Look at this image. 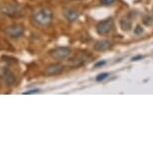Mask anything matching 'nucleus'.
<instances>
[{
    "mask_svg": "<svg viewBox=\"0 0 153 154\" xmlns=\"http://www.w3.org/2000/svg\"><path fill=\"white\" fill-rule=\"evenodd\" d=\"M108 75H109L108 72H102V74H100V75H97L96 80L98 81V82H102V81H104L105 79L108 78Z\"/></svg>",
    "mask_w": 153,
    "mask_h": 154,
    "instance_id": "nucleus-12",
    "label": "nucleus"
},
{
    "mask_svg": "<svg viewBox=\"0 0 153 154\" xmlns=\"http://www.w3.org/2000/svg\"><path fill=\"white\" fill-rule=\"evenodd\" d=\"M106 63V62H99V63H97L96 65H95V68H99V66H104Z\"/></svg>",
    "mask_w": 153,
    "mask_h": 154,
    "instance_id": "nucleus-16",
    "label": "nucleus"
},
{
    "mask_svg": "<svg viewBox=\"0 0 153 154\" xmlns=\"http://www.w3.org/2000/svg\"><path fill=\"white\" fill-rule=\"evenodd\" d=\"M91 60V57L87 54H81L79 56L75 57L73 60L70 62V66L72 68H79L81 66L86 65L89 60Z\"/></svg>",
    "mask_w": 153,
    "mask_h": 154,
    "instance_id": "nucleus-7",
    "label": "nucleus"
},
{
    "mask_svg": "<svg viewBox=\"0 0 153 154\" xmlns=\"http://www.w3.org/2000/svg\"><path fill=\"white\" fill-rule=\"evenodd\" d=\"M39 90H31V91H27V92H24L23 94H35V93H38Z\"/></svg>",
    "mask_w": 153,
    "mask_h": 154,
    "instance_id": "nucleus-15",
    "label": "nucleus"
},
{
    "mask_svg": "<svg viewBox=\"0 0 153 154\" xmlns=\"http://www.w3.org/2000/svg\"><path fill=\"white\" fill-rule=\"evenodd\" d=\"M63 15L65 16V18L70 22H74L79 18V12L77 9L71 7H66L63 9Z\"/></svg>",
    "mask_w": 153,
    "mask_h": 154,
    "instance_id": "nucleus-9",
    "label": "nucleus"
},
{
    "mask_svg": "<svg viewBox=\"0 0 153 154\" xmlns=\"http://www.w3.org/2000/svg\"><path fill=\"white\" fill-rule=\"evenodd\" d=\"M139 59H142L141 56H138V57H132V60H138Z\"/></svg>",
    "mask_w": 153,
    "mask_h": 154,
    "instance_id": "nucleus-17",
    "label": "nucleus"
},
{
    "mask_svg": "<svg viewBox=\"0 0 153 154\" xmlns=\"http://www.w3.org/2000/svg\"><path fill=\"white\" fill-rule=\"evenodd\" d=\"M5 32L8 36L12 37V38H18V37L22 36L24 33V28L20 24H13L8 26L5 29Z\"/></svg>",
    "mask_w": 153,
    "mask_h": 154,
    "instance_id": "nucleus-6",
    "label": "nucleus"
},
{
    "mask_svg": "<svg viewBox=\"0 0 153 154\" xmlns=\"http://www.w3.org/2000/svg\"><path fill=\"white\" fill-rule=\"evenodd\" d=\"M63 66L62 63H50L44 69V74L47 75H60V72H63Z\"/></svg>",
    "mask_w": 153,
    "mask_h": 154,
    "instance_id": "nucleus-8",
    "label": "nucleus"
},
{
    "mask_svg": "<svg viewBox=\"0 0 153 154\" xmlns=\"http://www.w3.org/2000/svg\"><path fill=\"white\" fill-rule=\"evenodd\" d=\"M53 12L45 7H39L33 10L31 19L34 22V24L39 25V26H45L48 25L53 20Z\"/></svg>",
    "mask_w": 153,
    "mask_h": 154,
    "instance_id": "nucleus-1",
    "label": "nucleus"
},
{
    "mask_svg": "<svg viewBox=\"0 0 153 154\" xmlns=\"http://www.w3.org/2000/svg\"><path fill=\"white\" fill-rule=\"evenodd\" d=\"M0 11L11 18H18V17H22L24 15L23 9L15 3H7L2 5L0 7Z\"/></svg>",
    "mask_w": 153,
    "mask_h": 154,
    "instance_id": "nucleus-2",
    "label": "nucleus"
},
{
    "mask_svg": "<svg viewBox=\"0 0 153 154\" xmlns=\"http://www.w3.org/2000/svg\"><path fill=\"white\" fill-rule=\"evenodd\" d=\"M112 46V42H109V40H99L94 45V49L96 51H104L109 49Z\"/></svg>",
    "mask_w": 153,
    "mask_h": 154,
    "instance_id": "nucleus-10",
    "label": "nucleus"
},
{
    "mask_svg": "<svg viewBox=\"0 0 153 154\" xmlns=\"http://www.w3.org/2000/svg\"><path fill=\"white\" fill-rule=\"evenodd\" d=\"M120 24H121V27H122V29L127 31V30H129L130 28H131L132 21H131V19H130L128 16H126V17H123V18L121 19Z\"/></svg>",
    "mask_w": 153,
    "mask_h": 154,
    "instance_id": "nucleus-11",
    "label": "nucleus"
},
{
    "mask_svg": "<svg viewBox=\"0 0 153 154\" xmlns=\"http://www.w3.org/2000/svg\"><path fill=\"white\" fill-rule=\"evenodd\" d=\"M115 1H116V0H100L101 4H103V5H111V4H113Z\"/></svg>",
    "mask_w": 153,
    "mask_h": 154,
    "instance_id": "nucleus-13",
    "label": "nucleus"
},
{
    "mask_svg": "<svg viewBox=\"0 0 153 154\" xmlns=\"http://www.w3.org/2000/svg\"><path fill=\"white\" fill-rule=\"evenodd\" d=\"M0 79L6 87L12 86L16 81V78L13 72L6 68H2L0 69Z\"/></svg>",
    "mask_w": 153,
    "mask_h": 154,
    "instance_id": "nucleus-4",
    "label": "nucleus"
},
{
    "mask_svg": "<svg viewBox=\"0 0 153 154\" xmlns=\"http://www.w3.org/2000/svg\"><path fill=\"white\" fill-rule=\"evenodd\" d=\"M71 54V49L69 48H65V46H60V48H56L51 49L50 51V56L53 59L57 60H66Z\"/></svg>",
    "mask_w": 153,
    "mask_h": 154,
    "instance_id": "nucleus-3",
    "label": "nucleus"
},
{
    "mask_svg": "<svg viewBox=\"0 0 153 154\" xmlns=\"http://www.w3.org/2000/svg\"><path fill=\"white\" fill-rule=\"evenodd\" d=\"M134 32L136 33V34L142 33V32H143V29H142V28H141V26H139V25H138V26L136 27V29H135V31H134Z\"/></svg>",
    "mask_w": 153,
    "mask_h": 154,
    "instance_id": "nucleus-14",
    "label": "nucleus"
},
{
    "mask_svg": "<svg viewBox=\"0 0 153 154\" xmlns=\"http://www.w3.org/2000/svg\"><path fill=\"white\" fill-rule=\"evenodd\" d=\"M114 27V21L112 18H107L105 20H102L101 22L98 23L97 25V32L100 35H104V34L109 33L113 29Z\"/></svg>",
    "mask_w": 153,
    "mask_h": 154,
    "instance_id": "nucleus-5",
    "label": "nucleus"
}]
</instances>
